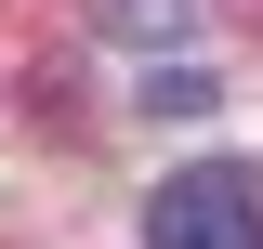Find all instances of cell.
<instances>
[{
  "mask_svg": "<svg viewBox=\"0 0 263 249\" xmlns=\"http://www.w3.org/2000/svg\"><path fill=\"white\" fill-rule=\"evenodd\" d=\"M145 249H263V171L184 157V171L145 197Z\"/></svg>",
  "mask_w": 263,
  "mask_h": 249,
  "instance_id": "1",
  "label": "cell"
},
{
  "mask_svg": "<svg viewBox=\"0 0 263 249\" xmlns=\"http://www.w3.org/2000/svg\"><path fill=\"white\" fill-rule=\"evenodd\" d=\"M105 27H119V39H158V53H184V39H197V0H105Z\"/></svg>",
  "mask_w": 263,
  "mask_h": 249,
  "instance_id": "2",
  "label": "cell"
},
{
  "mask_svg": "<svg viewBox=\"0 0 263 249\" xmlns=\"http://www.w3.org/2000/svg\"><path fill=\"white\" fill-rule=\"evenodd\" d=\"M211 92H224L211 66H158V79H145V118H211Z\"/></svg>",
  "mask_w": 263,
  "mask_h": 249,
  "instance_id": "3",
  "label": "cell"
}]
</instances>
